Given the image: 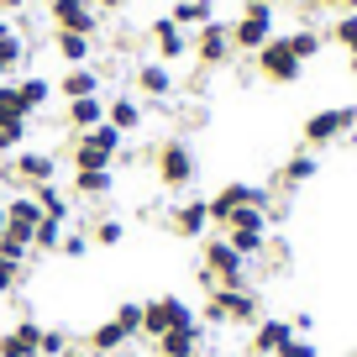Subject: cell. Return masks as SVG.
Listing matches in <instances>:
<instances>
[{"instance_id":"cell-1","label":"cell","mask_w":357,"mask_h":357,"mask_svg":"<svg viewBox=\"0 0 357 357\" xmlns=\"http://www.w3.org/2000/svg\"><path fill=\"white\" fill-rule=\"evenodd\" d=\"M200 284L205 289H247V257L226 236H205L200 242Z\"/></svg>"},{"instance_id":"cell-2","label":"cell","mask_w":357,"mask_h":357,"mask_svg":"<svg viewBox=\"0 0 357 357\" xmlns=\"http://www.w3.org/2000/svg\"><path fill=\"white\" fill-rule=\"evenodd\" d=\"M205 321L211 326H257L263 321V300L257 289H205Z\"/></svg>"},{"instance_id":"cell-3","label":"cell","mask_w":357,"mask_h":357,"mask_svg":"<svg viewBox=\"0 0 357 357\" xmlns=\"http://www.w3.org/2000/svg\"><path fill=\"white\" fill-rule=\"evenodd\" d=\"M121 147H126V137L116 132L111 121H100V126H89V132L74 137V147H68V163H74V168H116Z\"/></svg>"},{"instance_id":"cell-4","label":"cell","mask_w":357,"mask_h":357,"mask_svg":"<svg viewBox=\"0 0 357 357\" xmlns=\"http://www.w3.org/2000/svg\"><path fill=\"white\" fill-rule=\"evenodd\" d=\"M153 174L163 190H190L195 174H200V163H195V147L184 142V137H163V142L153 147Z\"/></svg>"},{"instance_id":"cell-5","label":"cell","mask_w":357,"mask_h":357,"mask_svg":"<svg viewBox=\"0 0 357 357\" xmlns=\"http://www.w3.org/2000/svg\"><path fill=\"white\" fill-rule=\"evenodd\" d=\"M273 16H279V6L242 0V11L226 22V32H231V53H257V47L273 37Z\"/></svg>"},{"instance_id":"cell-6","label":"cell","mask_w":357,"mask_h":357,"mask_svg":"<svg viewBox=\"0 0 357 357\" xmlns=\"http://www.w3.org/2000/svg\"><path fill=\"white\" fill-rule=\"evenodd\" d=\"M252 74L263 79V84H273V89H289V84H300V74H305V63L289 53V43H284V32H273L263 47L252 53Z\"/></svg>"},{"instance_id":"cell-7","label":"cell","mask_w":357,"mask_h":357,"mask_svg":"<svg viewBox=\"0 0 357 357\" xmlns=\"http://www.w3.org/2000/svg\"><path fill=\"white\" fill-rule=\"evenodd\" d=\"M352 126H357V105H321V111H310V116H305L300 142L310 147V153H321V147L342 142V137L352 132Z\"/></svg>"},{"instance_id":"cell-8","label":"cell","mask_w":357,"mask_h":357,"mask_svg":"<svg viewBox=\"0 0 357 357\" xmlns=\"http://www.w3.org/2000/svg\"><path fill=\"white\" fill-rule=\"evenodd\" d=\"M205 211H211V226H226L236 211H268V190L263 184H247V178H231V184H221L205 200Z\"/></svg>"},{"instance_id":"cell-9","label":"cell","mask_w":357,"mask_h":357,"mask_svg":"<svg viewBox=\"0 0 357 357\" xmlns=\"http://www.w3.org/2000/svg\"><path fill=\"white\" fill-rule=\"evenodd\" d=\"M178 326H195V310L178 294H153V300H142V336L147 342H158L163 331H178Z\"/></svg>"},{"instance_id":"cell-10","label":"cell","mask_w":357,"mask_h":357,"mask_svg":"<svg viewBox=\"0 0 357 357\" xmlns=\"http://www.w3.org/2000/svg\"><path fill=\"white\" fill-rule=\"evenodd\" d=\"M221 236L247 257V263H252V257H263V252H268V211H236L231 221L221 226Z\"/></svg>"},{"instance_id":"cell-11","label":"cell","mask_w":357,"mask_h":357,"mask_svg":"<svg viewBox=\"0 0 357 357\" xmlns=\"http://www.w3.org/2000/svg\"><path fill=\"white\" fill-rule=\"evenodd\" d=\"M190 58H195L200 68H226V63L236 58V53H231V32H226L221 16H215V22H205L200 32H190Z\"/></svg>"},{"instance_id":"cell-12","label":"cell","mask_w":357,"mask_h":357,"mask_svg":"<svg viewBox=\"0 0 357 357\" xmlns=\"http://www.w3.org/2000/svg\"><path fill=\"white\" fill-rule=\"evenodd\" d=\"M147 43H153V58L168 63V68H178L184 58H190V32L174 26V16H158V22L147 26Z\"/></svg>"},{"instance_id":"cell-13","label":"cell","mask_w":357,"mask_h":357,"mask_svg":"<svg viewBox=\"0 0 357 357\" xmlns=\"http://www.w3.org/2000/svg\"><path fill=\"white\" fill-rule=\"evenodd\" d=\"M53 174H58L53 153H43V147H22V153H11V163H6L0 178H16V184H53Z\"/></svg>"},{"instance_id":"cell-14","label":"cell","mask_w":357,"mask_h":357,"mask_svg":"<svg viewBox=\"0 0 357 357\" xmlns=\"http://www.w3.org/2000/svg\"><path fill=\"white\" fill-rule=\"evenodd\" d=\"M47 26H53V32L95 37V32H100V11H89L84 0H47Z\"/></svg>"},{"instance_id":"cell-15","label":"cell","mask_w":357,"mask_h":357,"mask_svg":"<svg viewBox=\"0 0 357 357\" xmlns=\"http://www.w3.org/2000/svg\"><path fill=\"white\" fill-rule=\"evenodd\" d=\"M168 231L178 236V242H205L211 236V211H205V200H184L168 211Z\"/></svg>"},{"instance_id":"cell-16","label":"cell","mask_w":357,"mask_h":357,"mask_svg":"<svg viewBox=\"0 0 357 357\" xmlns=\"http://www.w3.org/2000/svg\"><path fill=\"white\" fill-rule=\"evenodd\" d=\"M132 84L142 89L147 100H168V95L178 89V79H174V68H168V63L147 58V63H137V68H132Z\"/></svg>"},{"instance_id":"cell-17","label":"cell","mask_w":357,"mask_h":357,"mask_svg":"<svg viewBox=\"0 0 357 357\" xmlns=\"http://www.w3.org/2000/svg\"><path fill=\"white\" fill-rule=\"evenodd\" d=\"M53 95H63V100L100 95V68H95V63H74V68H63V74L53 79Z\"/></svg>"},{"instance_id":"cell-18","label":"cell","mask_w":357,"mask_h":357,"mask_svg":"<svg viewBox=\"0 0 357 357\" xmlns=\"http://www.w3.org/2000/svg\"><path fill=\"white\" fill-rule=\"evenodd\" d=\"M37 347H43V326L37 321H16L0 331V357H37Z\"/></svg>"},{"instance_id":"cell-19","label":"cell","mask_w":357,"mask_h":357,"mask_svg":"<svg viewBox=\"0 0 357 357\" xmlns=\"http://www.w3.org/2000/svg\"><path fill=\"white\" fill-rule=\"evenodd\" d=\"M289 331H294V326L284 321V315H263V321L252 326V342H247V352H252V357H273V352L284 347V336H289Z\"/></svg>"},{"instance_id":"cell-20","label":"cell","mask_w":357,"mask_h":357,"mask_svg":"<svg viewBox=\"0 0 357 357\" xmlns=\"http://www.w3.org/2000/svg\"><path fill=\"white\" fill-rule=\"evenodd\" d=\"M200 342H205V326H178V331H163L158 336V357H200Z\"/></svg>"},{"instance_id":"cell-21","label":"cell","mask_w":357,"mask_h":357,"mask_svg":"<svg viewBox=\"0 0 357 357\" xmlns=\"http://www.w3.org/2000/svg\"><path fill=\"white\" fill-rule=\"evenodd\" d=\"M321 174V163H315L310 147H300V153H289L279 163V190H300V184H310V178Z\"/></svg>"},{"instance_id":"cell-22","label":"cell","mask_w":357,"mask_h":357,"mask_svg":"<svg viewBox=\"0 0 357 357\" xmlns=\"http://www.w3.org/2000/svg\"><path fill=\"white\" fill-rule=\"evenodd\" d=\"M63 121H68V132H89V126H100L105 121V100L100 95H84V100H63Z\"/></svg>"},{"instance_id":"cell-23","label":"cell","mask_w":357,"mask_h":357,"mask_svg":"<svg viewBox=\"0 0 357 357\" xmlns=\"http://www.w3.org/2000/svg\"><path fill=\"white\" fill-rule=\"evenodd\" d=\"M168 16H174V26H184V32H200L205 22H215V0H174Z\"/></svg>"},{"instance_id":"cell-24","label":"cell","mask_w":357,"mask_h":357,"mask_svg":"<svg viewBox=\"0 0 357 357\" xmlns=\"http://www.w3.org/2000/svg\"><path fill=\"white\" fill-rule=\"evenodd\" d=\"M105 121H111L121 137H132L137 126H142V105H137L132 95H111V100H105Z\"/></svg>"},{"instance_id":"cell-25","label":"cell","mask_w":357,"mask_h":357,"mask_svg":"<svg viewBox=\"0 0 357 357\" xmlns=\"http://www.w3.org/2000/svg\"><path fill=\"white\" fill-rule=\"evenodd\" d=\"M53 53L63 58L68 68L89 63V58H95V37H84V32H53Z\"/></svg>"},{"instance_id":"cell-26","label":"cell","mask_w":357,"mask_h":357,"mask_svg":"<svg viewBox=\"0 0 357 357\" xmlns=\"http://www.w3.org/2000/svg\"><path fill=\"white\" fill-rule=\"evenodd\" d=\"M126 342H132V336H126V331H121L116 321H100V326H89V336H84V347H89V352H100V357H116V352H121Z\"/></svg>"},{"instance_id":"cell-27","label":"cell","mask_w":357,"mask_h":357,"mask_svg":"<svg viewBox=\"0 0 357 357\" xmlns=\"http://www.w3.org/2000/svg\"><path fill=\"white\" fill-rule=\"evenodd\" d=\"M116 184L111 168H74V195H84V200H105Z\"/></svg>"},{"instance_id":"cell-28","label":"cell","mask_w":357,"mask_h":357,"mask_svg":"<svg viewBox=\"0 0 357 357\" xmlns=\"http://www.w3.org/2000/svg\"><path fill=\"white\" fill-rule=\"evenodd\" d=\"M16 89H22V105H26V116H43V111H47V100H53V79H43V74H26V79H16Z\"/></svg>"},{"instance_id":"cell-29","label":"cell","mask_w":357,"mask_h":357,"mask_svg":"<svg viewBox=\"0 0 357 357\" xmlns=\"http://www.w3.org/2000/svg\"><path fill=\"white\" fill-rule=\"evenodd\" d=\"M32 200H37V211H43L47 221H58V226L68 221V195L58 190V184H32Z\"/></svg>"},{"instance_id":"cell-30","label":"cell","mask_w":357,"mask_h":357,"mask_svg":"<svg viewBox=\"0 0 357 357\" xmlns=\"http://www.w3.org/2000/svg\"><path fill=\"white\" fill-rule=\"evenodd\" d=\"M284 43H289V53L300 58V63H310V58L326 47V32H315V26H294V32H284Z\"/></svg>"},{"instance_id":"cell-31","label":"cell","mask_w":357,"mask_h":357,"mask_svg":"<svg viewBox=\"0 0 357 357\" xmlns=\"http://www.w3.org/2000/svg\"><path fill=\"white\" fill-rule=\"evenodd\" d=\"M26 53H32V47H26V37H22V32L0 37V79H16V68L26 63Z\"/></svg>"},{"instance_id":"cell-32","label":"cell","mask_w":357,"mask_h":357,"mask_svg":"<svg viewBox=\"0 0 357 357\" xmlns=\"http://www.w3.org/2000/svg\"><path fill=\"white\" fill-rule=\"evenodd\" d=\"M26 126H32L26 116H0V158L26 147Z\"/></svg>"},{"instance_id":"cell-33","label":"cell","mask_w":357,"mask_h":357,"mask_svg":"<svg viewBox=\"0 0 357 357\" xmlns=\"http://www.w3.org/2000/svg\"><path fill=\"white\" fill-rule=\"evenodd\" d=\"M326 43H336L342 53H357V11H336L331 32H326Z\"/></svg>"},{"instance_id":"cell-34","label":"cell","mask_w":357,"mask_h":357,"mask_svg":"<svg viewBox=\"0 0 357 357\" xmlns=\"http://www.w3.org/2000/svg\"><path fill=\"white\" fill-rule=\"evenodd\" d=\"M89 242H95V247H121V242H126V221L100 215V221H95V231H89Z\"/></svg>"},{"instance_id":"cell-35","label":"cell","mask_w":357,"mask_h":357,"mask_svg":"<svg viewBox=\"0 0 357 357\" xmlns=\"http://www.w3.org/2000/svg\"><path fill=\"white\" fill-rule=\"evenodd\" d=\"M116 326H121L126 336H142V300H121L116 305V315H111Z\"/></svg>"},{"instance_id":"cell-36","label":"cell","mask_w":357,"mask_h":357,"mask_svg":"<svg viewBox=\"0 0 357 357\" xmlns=\"http://www.w3.org/2000/svg\"><path fill=\"white\" fill-rule=\"evenodd\" d=\"M58 242H63V226L58 221H37V231H32V252H58Z\"/></svg>"},{"instance_id":"cell-37","label":"cell","mask_w":357,"mask_h":357,"mask_svg":"<svg viewBox=\"0 0 357 357\" xmlns=\"http://www.w3.org/2000/svg\"><path fill=\"white\" fill-rule=\"evenodd\" d=\"M68 331H58V326H43V347H37V357H63L68 352Z\"/></svg>"},{"instance_id":"cell-38","label":"cell","mask_w":357,"mask_h":357,"mask_svg":"<svg viewBox=\"0 0 357 357\" xmlns=\"http://www.w3.org/2000/svg\"><path fill=\"white\" fill-rule=\"evenodd\" d=\"M273 357H321V352H315V342H310V336L289 331V336H284V347H279Z\"/></svg>"},{"instance_id":"cell-39","label":"cell","mask_w":357,"mask_h":357,"mask_svg":"<svg viewBox=\"0 0 357 357\" xmlns=\"http://www.w3.org/2000/svg\"><path fill=\"white\" fill-rule=\"evenodd\" d=\"M58 252H63V257H74V263H79V257L89 252V236H84V231H63V242H58Z\"/></svg>"},{"instance_id":"cell-40","label":"cell","mask_w":357,"mask_h":357,"mask_svg":"<svg viewBox=\"0 0 357 357\" xmlns=\"http://www.w3.org/2000/svg\"><path fill=\"white\" fill-rule=\"evenodd\" d=\"M16 284H22V263L0 257V294H16Z\"/></svg>"},{"instance_id":"cell-41","label":"cell","mask_w":357,"mask_h":357,"mask_svg":"<svg viewBox=\"0 0 357 357\" xmlns=\"http://www.w3.org/2000/svg\"><path fill=\"white\" fill-rule=\"evenodd\" d=\"M0 257H11V263H26V257H32V247H26V242H16V236H6V231H0Z\"/></svg>"},{"instance_id":"cell-42","label":"cell","mask_w":357,"mask_h":357,"mask_svg":"<svg viewBox=\"0 0 357 357\" xmlns=\"http://www.w3.org/2000/svg\"><path fill=\"white\" fill-rule=\"evenodd\" d=\"M310 11H357V0H310Z\"/></svg>"},{"instance_id":"cell-43","label":"cell","mask_w":357,"mask_h":357,"mask_svg":"<svg viewBox=\"0 0 357 357\" xmlns=\"http://www.w3.org/2000/svg\"><path fill=\"white\" fill-rule=\"evenodd\" d=\"M289 326H294L300 336H310V331H315V315H305V310H300V315H289Z\"/></svg>"},{"instance_id":"cell-44","label":"cell","mask_w":357,"mask_h":357,"mask_svg":"<svg viewBox=\"0 0 357 357\" xmlns=\"http://www.w3.org/2000/svg\"><path fill=\"white\" fill-rule=\"evenodd\" d=\"M84 6H89V11H121L126 0H84Z\"/></svg>"},{"instance_id":"cell-45","label":"cell","mask_w":357,"mask_h":357,"mask_svg":"<svg viewBox=\"0 0 357 357\" xmlns=\"http://www.w3.org/2000/svg\"><path fill=\"white\" fill-rule=\"evenodd\" d=\"M32 0H0V16H16V11H26Z\"/></svg>"},{"instance_id":"cell-46","label":"cell","mask_w":357,"mask_h":357,"mask_svg":"<svg viewBox=\"0 0 357 357\" xmlns=\"http://www.w3.org/2000/svg\"><path fill=\"white\" fill-rule=\"evenodd\" d=\"M63 357H100V352H89V347H84V342H79V347H68V352H63Z\"/></svg>"},{"instance_id":"cell-47","label":"cell","mask_w":357,"mask_h":357,"mask_svg":"<svg viewBox=\"0 0 357 357\" xmlns=\"http://www.w3.org/2000/svg\"><path fill=\"white\" fill-rule=\"evenodd\" d=\"M16 32V26H11V16H0V37H11Z\"/></svg>"},{"instance_id":"cell-48","label":"cell","mask_w":357,"mask_h":357,"mask_svg":"<svg viewBox=\"0 0 357 357\" xmlns=\"http://www.w3.org/2000/svg\"><path fill=\"white\" fill-rule=\"evenodd\" d=\"M347 68H352V79H357V53H347Z\"/></svg>"},{"instance_id":"cell-49","label":"cell","mask_w":357,"mask_h":357,"mask_svg":"<svg viewBox=\"0 0 357 357\" xmlns=\"http://www.w3.org/2000/svg\"><path fill=\"white\" fill-rule=\"evenodd\" d=\"M263 6H279V0H263Z\"/></svg>"},{"instance_id":"cell-50","label":"cell","mask_w":357,"mask_h":357,"mask_svg":"<svg viewBox=\"0 0 357 357\" xmlns=\"http://www.w3.org/2000/svg\"><path fill=\"white\" fill-rule=\"evenodd\" d=\"M279 6H294V0H279Z\"/></svg>"},{"instance_id":"cell-51","label":"cell","mask_w":357,"mask_h":357,"mask_svg":"<svg viewBox=\"0 0 357 357\" xmlns=\"http://www.w3.org/2000/svg\"><path fill=\"white\" fill-rule=\"evenodd\" d=\"M352 357H357V352H352Z\"/></svg>"}]
</instances>
